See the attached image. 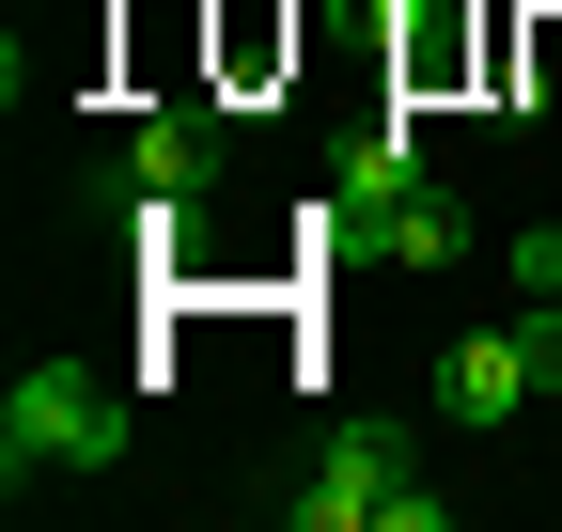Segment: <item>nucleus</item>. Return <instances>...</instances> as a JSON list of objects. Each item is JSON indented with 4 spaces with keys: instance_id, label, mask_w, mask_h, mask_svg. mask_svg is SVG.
<instances>
[{
    "instance_id": "nucleus-3",
    "label": "nucleus",
    "mask_w": 562,
    "mask_h": 532,
    "mask_svg": "<svg viewBox=\"0 0 562 532\" xmlns=\"http://www.w3.org/2000/svg\"><path fill=\"white\" fill-rule=\"evenodd\" d=\"M203 188H220V110H157V125H125L94 204H203Z\"/></svg>"
},
{
    "instance_id": "nucleus-2",
    "label": "nucleus",
    "mask_w": 562,
    "mask_h": 532,
    "mask_svg": "<svg viewBox=\"0 0 562 532\" xmlns=\"http://www.w3.org/2000/svg\"><path fill=\"white\" fill-rule=\"evenodd\" d=\"M281 517H297V532H438L453 501L406 470V439H391V423H344V439L313 454V486L281 501Z\"/></svg>"
},
{
    "instance_id": "nucleus-7",
    "label": "nucleus",
    "mask_w": 562,
    "mask_h": 532,
    "mask_svg": "<svg viewBox=\"0 0 562 532\" xmlns=\"http://www.w3.org/2000/svg\"><path fill=\"white\" fill-rule=\"evenodd\" d=\"M516 329H531V376L562 391V298H516Z\"/></svg>"
},
{
    "instance_id": "nucleus-1",
    "label": "nucleus",
    "mask_w": 562,
    "mask_h": 532,
    "mask_svg": "<svg viewBox=\"0 0 562 532\" xmlns=\"http://www.w3.org/2000/svg\"><path fill=\"white\" fill-rule=\"evenodd\" d=\"M125 470V391H94V361H32L0 391V486H79Z\"/></svg>"
},
{
    "instance_id": "nucleus-6",
    "label": "nucleus",
    "mask_w": 562,
    "mask_h": 532,
    "mask_svg": "<svg viewBox=\"0 0 562 532\" xmlns=\"http://www.w3.org/2000/svg\"><path fill=\"white\" fill-rule=\"evenodd\" d=\"M501 266H516V298H562V235H501Z\"/></svg>"
},
{
    "instance_id": "nucleus-5",
    "label": "nucleus",
    "mask_w": 562,
    "mask_h": 532,
    "mask_svg": "<svg viewBox=\"0 0 562 532\" xmlns=\"http://www.w3.org/2000/svg\"><path fill=\"white\" fill-rule=\"evenodd\" d=\"M344 251H360V266H406V282H438V266L469 251V220H453V188H438V173H422V188H406V204H391L375 235H344Z\"/></svg>"
},
{
    "instance_id": "nucleus-4",
    "label": "nucleus",
    "mask_w": 562,
    "mask_h": 532,
    "mask_svg": "<svg viewBox=\"0 0 562 532\" xmlns=\"http://www.w3.org/2000/svg\"><path fill=\"white\" fill-rule=\"evenodd\" d=\"M531 391H547V376H531V329H469V345L438 361V408H453L469 439H484V423H516Z\"/></svg>"
}]
</instances>
